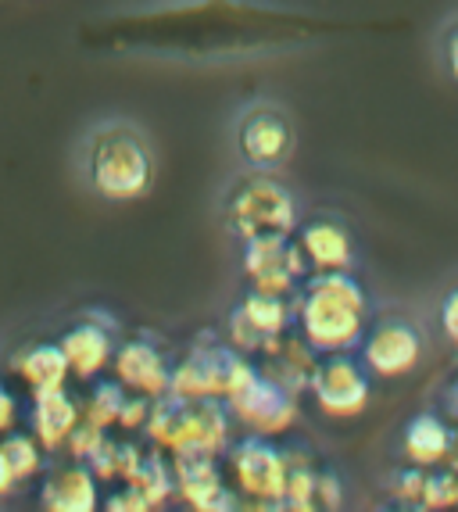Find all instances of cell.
<instances>
[{"label":"cell","instance_id":"5","mask_svg":"<svg viewBox=\"0 0 458 512\" xmlns=\"http://www.w3.org/2000/svg\"><path fill=\"white\" fill-rule=\"evenodd\" d=\"M233 147H237L244 169L280 172L297 147L294 122L287 111L269 101L247 104L233 122Z\"/></svg>","mask_w":458,"mask_h":512},{"label":"cell","instance_id":"15","mask_svg":"<svg viewBox=\"0 0 458 512\" xmlns=\"http://www.w3.org/2000/svg\"><path fill=\"white\" fill-rule=\"evenodd\" d=\"M458 434L451 430L448 416H437V412H419L405 423L401 430V452L412 466H423V470H437V466H448L451 455H455Z\"/></svg>","mask_w":458,"mask_h":512},{"label":"cell","instance_id":"6","mask_svg":"<svg viewBox=\"0 0 458 512\" xmlns=\"http://www.w3.org/2000/svg\"><path fill=\"white\" fill-rule=\"evenodd\" d=\"M308 394L315 398L319 412L330 419H355L373 402V373L362 359H351V351L319 355L308 380Z\"/></svg>","mask_w":458,"mask_h":512},{"label":"cell","instance_id":"26","mask_svg":"<svg viewBox=\"0 0 458 512\" xmlns=\"http://www.w3.org/2000/svg\"><path fill=\"white\" fill-rule=\"evenodd\" d=\"M15 412H18L15 394L0 384V434H8V430H11V423H15Z\"/></svg>","mask_w":458,"mask_h":512},{"label":"cell","instance_id":"25","mask_svg":"<svg viewBox=\"0 0 458 512\" xmlns=\"http://www.w3.org/2000/svg\"><path fill=\"white\" fill-rule=\"evenodd\" d=\"M444 65L458 83V22H451V29L444 33Z\"/></svg>","mask_w":458,"mask_h":512},{"label":"cell","instance_id":"2","mask_svg":"<svg viewBox=\"0 0 458 512\" xmlns=\"http://www.w3.org/2000/svg\"><path fill=\"white\" fill-rule=\"evenodd\" d=\"M294 301L297 333L315 355L358 351L369 330V294L355 273H312Z\"/></svg>","mask_w":458,"mask_h":512},{"label":"cell","instance_id":"4","mask_svg":"<svg viewBox=\"0 0 458 512\" xmlns=\"http://www.w3.org/2000/svg\"><path fill=\"white\" fill-rule=\"evenodd\" d=\"M222 402L229 405V412L247 423V427L255 430V434H283L297 419V394L287 391L280 380H272L269 373H262L258 366L240 355L237 369L229 376V387H226V398Z\"/></svg>","mask_w":458,"mask_h":512},{"label":"cell","instance_id":"24","mask_svg":"<svg viewBox=\"0 0 458 512\" xmlns=\"http://www.w3.org/2000/svg\"><path fill=\"white\" fill-rule=\"evenodd\" d=\"M441 330H444V337H448L451 348L458 351V287L444 298V305H441Z\"/></svg>","mask_w":458,"mask_h":512},{"label":"cell","instance_id":"27","mask_svg":"<svg viewBox=\"0 0 458 512\" xmlns=\"http://www.w3.org/2000/svg\"><path fill=\"white\" fill-rule=\"evenodd\" d=\"M15 487H18V473L11 470L8 455L0 452V498H4V495H11V491H15Z\"/></svg>","mask_w":458,"mask_h":512},{"label":"cell","instance_id":"9","mask_svg":"<svg viewBox=\"0 0 458 512\" xmlns=\"http://www.w3.org/2000/svg\"><path fill=\"white\" fill-rule=\"evenodd\" d=\"M229 466L247 498L283 509V495H287V452L283 448H276L265 434L244 437L229 448Z\"/></svg>","mask_w":458,"mask_h":512},{"label":"cell","instance_id":"14","mask_svg":"<svg viewBox=\"0 0 458 512\" xmlns=\"http://www.w3.org/2000/svg\"><path fill=\"white\" fill-rule=\"evenodd\" d=\"M176 491L194 509H233V491L226 487L222 473L215 470L212 455L204 452H176Z\"/></svg>","mask_w":458,"mask_h":512},{"label":"cell","instance_id":"7","mask_svg":"<svg viewBox=\"0 0 458 512\" xmlns=\"http://www.w3.org/2000/svg\"><path fill=\"white\" fill-rule=\"evenodd\" d=\"M426 355V337L416 323H408L405 316H383L369 323L362 344H358V359L365 369L380 380H401L412 376L423 366Z\"/></svg>","mask_w":458,"mask_h":512},{"label":"cell","instance_id":"17","mask_svg":"<svg viewBox=\"0 0 458 512\" xmlns=\"http://www.w3.org/2000/svg\"><path fill=\"white\" fill-rule=\"evenodd\" d=\"M79 427V409L76 402L68 398L65 387L58 391H36L33 394V409H29V430L36 434V441L47 448V452H58L61 444L72 437V430Z\"/></svg>","mask_w":458,"mask_h":512},{"label":"cell","instance_id":"21","mask_svg":"<svg viewBox=\"0 0 458 512\" xmlns=\"http://www.w3.org/2000/svg\"><path fill=\"white\" fill-rule=\"evenodd\" d=\"M122 409H126V387L122 384H94L90 402H86V419H90V423L108 427V423L122 419Z\"/></svg>","mask_w":458,"mask_h":512},{"label":"cell","instance_id":"3","mask_svg":"<svg viewBox=\"0 0 458 512\" xmlns=\"http://www.w3.org/2000/svg\"><path fill=\"white\" fill-rule=\"evenodd\" d=\"M219 215L222 230L244 244L255 240H276V237H294L301 226V205H297L294 190L265 169H244L226 183L219 197Z\"/></svg>","mask_w":458,"mask_h":512},{"label":"cell","instance_id":"8","mask_svg":"<svg viewBox=\"0 0 458 512\" xmlns=\"http://www.w3.org/2000/svg\"><path fill=\"white\" fill-rule=\"evenodd\" d=\"M290 326H297V301L251 287L229 316V337H233V348L251 355L287 337Z\"/></svg>","mask_w":458,"mask_h":512},{"label":"cell","instance_id":"10","mask_svg":"<svg viewBox=\"0 0 458 512\" xmlns=\"http://www.w3.org/2000/svg\"><path fill=\"white\" fill-rule=\"evenodd\" d=\"M244 273L251 287L269 294H283V298H297L301 283L312 276L305 255L297 248L294 237H276V240H255L244 244Z\"/></svg>","mask_w":458,"mask_h":512},{"label":"cell","instance_id":"23","mask_svg":"<svg viewBox=\"0 0 458 512\" xmlns=\"http://www.w3.org/2000/svg\"><path fill=\"white\" fill-rule=\"evenodd\" d=\"M340 502H344L340 477L333 470H319V480H315V509H340Z\"/></svg>","mask_w":458,"mask_h":512},{"label":"cell","instance_id":"19","mask_svg":"<svg viewBox=\"0 0 458 512\" xmlns=\"http://www.w3.org/2000/svg\"><path fill=\"white\" fill-rule=\"evenodd\" d=\"M0 452L8 455L11 470L18 473V480H29L43 470V452H40V444H36L33 430H29V434H8L0 441Z\"/></svg>","mask_w":458,"mask_h":512},{"label":"cell","instance_id":"16","mask_svg":"<svg viewBox=\"0 0 458 512\" xmlns=\"http://www.w3.org/2000/svg\"><path fill=\"white\" fill-rule=\"evenodd\" d=\"M40 505L51 512H94L97 505V480L90 466H58L43 477Z\"/></svg>","mask_w":458,"mask_h":512},{"label":"cell","instance_id":"22","mask_svg":"<svg viewBox=\"0 0 458 512\" xmlns=\"http://www.w3.org/2000/svg\"><path fill=\"white\" fill-rule=\"evenodd\" d=\"M423 484H426V470L408 462V470H398L391 477V495L398 498L401 505H416L419 509V502H423Z\"/></svg>","mask_w":458,"mask_h":512},{"label":"cell","instance_id":"28","mask_svg":"<svg viewBox=\"0 0 458 512\" xmlns=\"http://www.w3.org/2000/svg\"><path fill=\"white\" fill-rule=\"evenodd\" d=\"M441 405H444V416H448L451 423H458V376H455V380H451L448 387H444Z\"/></svg>","mask_w":458,"mask_h":512},{"label":"cell","instance_id":"20","mask_svg":"<svg viewBox=\"0 0 458 512\" xmlns=\"http://www.w3.org/2000/svg\"><path fill=\"white\" fill-rule=\"evenodd\" d=\"M419 509H430V512L458 509V473L451 470V466H437V470H426L423 502H419Z\"/></svg>","mask_w":458,"mask_h":512},{"label":"cell","instance_id":"12","mask_svg":"<svg viewBox=\"0 0 458 512\" xmlns=\"http://www.w3.org/2000/svg\"><path fill=\"white\" fill-rule=\"evenodd\" d=\"M115 380H119L126 391L147 394V398H162L172 391V369L165 362V355L154 344H147L144 337L126 341L115 348Z\"/></svg>","mask_w":458,"mask_h":512},{"label":"cell","instance_id":"1","mask_svg":"<svg viewBox=\"0 0 458 512\" xmlns=\"http://www.w3.org/2000/svg\"><path fill=\"white\" fill-rule=\"evenodd\" d=\"M76 172L94 197L108 205H129L154 190L158 154L144 126L111 115L83 129L76 144Z\"/></svg>","mask_w":458,"mask_h":512},{"label":"cell","instance_id":"11","mask_svg":"<svg viewBox=\"0 0 458 512\" xmlns=\"http://www.w3.org/2000/svg\"><path fill=\"white\" fill-rule=\"evenodd\" d=\"M294 240L312 273H355V237H351L348 222L337 219V215L315 212L308 219H301Z\"/></svg>","mask_w":458,"mask_h":512},{"label":"cell","instance_id":"13","mask_svg":"<svg viewBox=\"0 0 458 512\" xmlns=\"http://www.w3.org/2000/svg\"><path fill=\"white\" fill-rule=\"evenodd\" d=\"M115 330H119V323H111V319L97 323L94 316H86L83 323L68 326V330L61 333V348H65L68 366H72L76 380L90 384V380H97V373L115 359Z\"/></svg>","mask_w":458,"mask_h":512},{"label":"cell","instance_id":"18","mask_svg":"<svg viewBox=\"0 0 458 512\" xmlns=\"http://www.w3.org/2000/svg\"><path fill=\"white\" fill-rule=\"evenodd\" d=\"M15 369L26 376V384L33 394L36 391H58V387H65V376L72 373L61 341H43V344L26 348L15 359Z\"/></svg>","mask_w":458,"mask_h":512}]
</instances>
